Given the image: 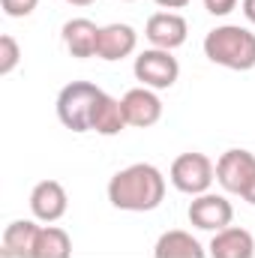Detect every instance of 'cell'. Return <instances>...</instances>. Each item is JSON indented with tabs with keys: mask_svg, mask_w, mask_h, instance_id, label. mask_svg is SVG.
<instances>
[{
	"mask_svg": "<svg viewBox=\"0 0 255 258\" xmlns=\"http://www.w3.org/2000/svg\"><path fill=\"white\" fill-rule=\"evenodd\" d=\"M165 198V177L159 174V168L138 162L129 165L123 171H117L108 183V201L117 210L129 213H144V210H156Z\"/></svg>",
	"mask_w": 255,
	"mask_h": 258,
	"instance_id": "obj_1",
	"label": "cell"
},
{
	"mask_svg": "<svg viewBox=\"0 0 255 258\" xmlns=\"http://www.w3.org/2000/svg\"><path fill=\"white\" fill-rule=\"evenodd\" d=\"M204 54L207 60L234 72L255 69V33L237 24L216 27L204 36Z\"/></svg>",
	"mask_w": 255,
	"mask_h": 258,
	"instance_id": "obj_2",
	"label": "cell"
},
{
	"mask_svg": "<svg viewBox=\"0 0 255 258\" xmlns=\"http://www.w3.org/2000/svg\"><path fill=\"white\" fill-rule=\"evenodd\" d=\"M99 99H102V90L96 84H90V81L66 84L60 90V96H57V117H60V123L66 129H72V132H87Z\"/></svg>",
	"mask_w": 255,
	"mask_h": 258,
	"instance_id": "obj_3",
	"label": "cell"
},
{
	"mask_svg": "<svg viewBox=\"0 0 255 258\" xmlns=\"http://www.w3.org/2000/svg\"><path fill=\"white\" fill-rule=\"evenodd\" d=\"M216 180L228 192L255 204V156L249 150H225L216 162Z\"/></svg>",
	"mask_w": 255,
	"mask_h": 258,
	"instance_id": "obj_4",
	"label": "cell"
},
{
	"mask_svg": "<svg viewBox=\"0 0 255 258\" xmlns=\"http://www.w3.org/2000/svg\"><path fill=\"white\" fill-rule=\"evenodd\" d=\"M213 174H216L213 162L204 153H195V150L180 153L171 162V183H174V189H180L186 195H204L213 183Z\"/></svg>",
	"mask_w": 255,
	"mask_h": 258,
	"instance_id": "obj_5",
	"label": "cell"
},
{
	"mask_svg": "<svg viewBox=\"0 0 255 258\" xmlns=\"http://www.w3.org/2000/svg\"><path fill=\"white\" fill-rule=\"evenodd\" d=\"M177 75H180V63H177V57H171V51L150 48V51H141L135 57V78L150 90L174 87Z\"/></svg>",
	"mask_w": 255,
	"mask_h": 258,
	"instance_id": "obj_6",
	"label": "cell"
},
{
	"mask_svg": "<svg viewBox=\"0 0 255 258\" xmlns=\"http://www.w3.org/2000/svg\"><path fill=\"white\" fill-rule=\"evenodd\" d=\"M231 219H234V207L222 195L204 192L189 204V222L201 231H222L231 225Z\"/></svg>",
	"mask_w": 255,
	"mask_h": 258,
	"instance_id": "obj_7",
	"label": "cell"
},
{
	"mask_svg": "<svg viewBox=\"0 0 255 258\" xmlns=\"http://www.w3.org/2000/svg\"><path fill=\"white\" fill-rule=\"evenodd\" d=\"M120 105H123V114H126V126H135V129L153 126L162 117V102L150 87H132L120 99Z\"/></svg>",
	"mask_w": 255,
	"mask_h": 258,
	"instance_id": "obj_8",
	"label": "cell"
},
{
	"mask_svg": "<svg viewBox=\"0 0 255 258\" xmlns=\"http://www.w3.org/2000/svg\"><path fill=\"white\" fill-rule=\"evenodd\" d=\"M186 33H189L186 18L177 15V12H156V15L147 18V39L162 51H171V48L183 45Z\"/></svg>",
	"mask_w": 255,
	"mask_h": 258,
	"instance_id": "obj_9",
	"label": "cell"
},
{
	"mask_svg": "<svg viewBox=\"0 0 255 258\" xmlns=\"http://www.w3.org/2000/svg\"><path fill=\"white\" fill-rule=\"evenodd\" d=\"M69 207V198H66V189L57 183V180H42L33 186L30 192V210L36 219L42 222H57Z\"/></svg>",
	"mask_w": 255,
	"mask_h": 258,
	"instance_id": "obj_10",
	"label": "cell"
},
{
	"mask_svg": "<svg viewBox=\"0 0 255 258\" xmlns=\"http://www.w3.org/2000/svg\"><path fill=\"white\" fill-rule=\"evenodd\" d=\"M99 30L93 21L87 18H72L63 24V42H66V51L78 60H87L96 54V45H99Z\"/></svg>",
	"mask_w": 255,
	"mask_h": 258,
	"instance_id": "obj_11",
	"label": "cell"
},
{
	"mask_svg": "<svg viewBox=\"0 0 255 258\" xmlns=\"http://www.w3.org/2000/svg\"><path fill=\"white\" fill-rule=\"evenodd\" d=\"M207 252L213 258H252L255 255V240L246 228L228 225V228H222V231L213 234Z\"/></svg>",
	"mask_w": 255,
	"mask_h": 258,
	"instance_id": "obj_12",
	"label": "cell"
},
{
	"mask_svg": "<svg viewBox=\"0 0 255 258\" xmlns=\"http://www.w3.org/2000/svg\"><path fill=\"white\" fill-rule=\"evenodd\" d=\"M135 30L129 24H108L99 30V45H96V57L102 60H123L135 51Z\"/></svg>",
	"mask_w": 255,
	"mask_h": 258,
	"instance_id": "obj_13",
	"label": "cell"
},
{
	"mask_svg": "<svg viewBox=\"0 0 255 258\" xmlns=\"http://www.w3.org/2000/svg\"><path fill=\"white\" fill-rule=\"evenodd\" d=\"M36 237H39V225H33L27 219H18V222L6 225L3 240H0V252L6 258H33Z\"/></svg>",
	"mask_w": 255,
	"mask_h": 258,
	"instance_id": "obj_14",
	"label": "cell"
},
{
	"mask_svg": "<svg viewBox=\"0 0 255 258\" xmlns=\"http://www.w3.org/2000/svg\"><path fill=\"white\" fill-rule=\"evenodd\" d=\"M126 126V114H123V105L120 99L102 93V99L96 102V111H93V120H90V129L99 132V135H117Z\"/></svg>",
	"mask_w": 255,
	"mask_h": 258,
	"instance_id": "obj_15",
	"label": "cell"
},
{
	"mask_svg": "<svg viewBox=\"0 0 255 258\" xmlns=\"http://www.w3.org/2000/svg\"><path fill=\"white\" fill-rule=\"evenodd\" d=\"M153 255L156 258H201L204 249H201V243L192 234H186V231H165L156 240Z\"/></svg>",
	"mask_w": 255,
	"mask_h": 258,
	"instance_id": "obj_16",
	"label": "cell"
},
{
	"mask_svg": "<svg viewBox=\"0 0 255 258\" xmlns=\"http://www.w3.org/2000/svg\"><path fill=\"white\" fill-rule=\"evenodd\" d=\"M72 255V240L63 228H39V237H36V252L33 258H69Z\"/></svg>",
	"mask_w": 255,
	"mask_h": 258,
	"instance_id": "obj_17",
	"label": "cell"
},
{
	"mask_svg": "<svg viewBox=\"0 0 255 258\" xmlns=\"http://www.w3.org/2000/svg\"><path fill=\"white\" fill-rule=\"evenodd\" d=\"M21 60V48L12 36H0V75H9Z\"/></svg>",
	"mask_w": 255,
	"mask_h": 258,
	"instance_id": "obj_18",
	"label": "cell"
},
{
	"mask_svg": "<svg viewBox=\"0 0 255 258\" xmlns=\"http://www.w3.org/2000/svg\"><path fill=\"white\" fill-rule=\"evenodd\" d=\"M0 6L9 18H27L39 6V0H0Z\"/></svg>",
	"mask_w": 255,
	"mask_h": 258,
	"instance_id": "obj_19",
	"label": "cell"
},
{
	"mask_svg": "<svg viewBox=\"0 0 255 258\" xmlns=\"http://www.w3.org/2000/svg\"><path fill=\"white\" fill-rule=\"evenodd\" d=\"M237 6V0H204V9L210 15H228Z\"/></svg>",
	"mask_w": 255,
	"mask_h": 258,
	"instance_id": "obj_20",
	"label": "cell"
},
{
	"mask_svg": "<svg viewBox=\"0 0 255 258\" xmlns=\"http://www.w3.org/2000/svg\"><path fill=\"white\" fill-rule=\"evenodd\" d=\"M156 3H159L162 9H183L189 0H156Z\"/></svg>",
	"mask_w": 255,
	"mask_h": 258,
	"instance_id": "obj_21",
	"label": "cell"
},
{
	"mask_svg": "<svg viewBox=\"0 0 255 258\" xmlns=\"http://www.w3.org/2000/svg\"><path fill=\"white\" fill-rule=\"evenodd\" d=\"M243 15L255 24V0H243Z\"/></svg>",
	"mask_w": 255,
	"mask_h": 258,
	"instance_id": "obj_22",
	"label": "cell"
},
{
	"mask_svg": "<svg viewBox=\"0 0 255 258\" xmlns=\"http://www.w3.org/2000/svg\"><path fill=\"white\" fill-rule=\"evenodd\" d=\"M66 3H72V6H90V3H96V0H66Z\"/></svg>",
	"mask_w": 255,
	"mask_h": 258,
	"instance_id": "obj_23",
	"label": "cell"
},
{
	"mask_svg": "<svg viewBox=\"0 0 255 258\" xmlns=\"http://www.w3.org/2000/svg\"><path fill=\"white\" fill-rule=\"evenodd\" d=\"M126 3H132V0H126Z\"/></svg>",
	"mask_w": 255,
	"mask_h": 258,
	"instance_id": "obj_24",
	"label": "cell"
}]
</instances>
